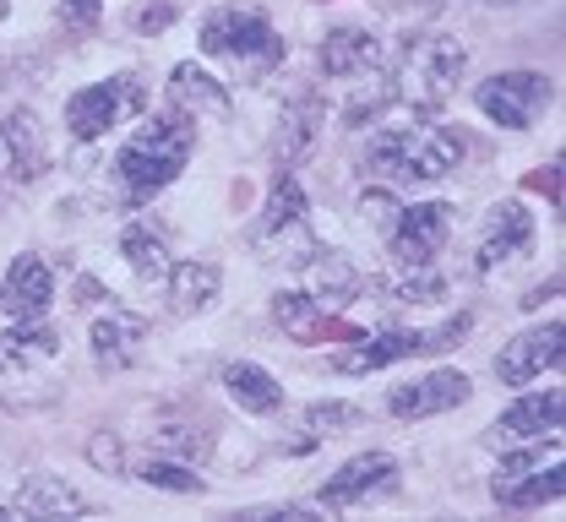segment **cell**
Masks as SVG:
<instances>
[{"label": "cell", "instance_id": "cb8c5ba5", "mask_svg": "<svg viewBox=\"0 0 566 522\" xmlns=\"http://www.w3.org/2000/svg\"><path fill=\"white\" fill-rule=\"evenodd\" d=\"M164 289H169V305H175V316H197V310H208L218 289H223V273H218V262H169V273H164Z\"/></svg>", "mask_w": 566, "mask_h": 522}, {"label": "cell", "instance_id": "e0dca14e", "mask_svg": "<svg viewBox=\"0 0 566 522\" xmlns=\"http://www.w3.org/2000/svg\"><path fill=\"white\" fill-rule=\"evenodd\" d=\"M169 104H175L180 115H191L197 126H202V120H229V115H234L229 87H223L212 72H202L197 61H180V66L169 72Z\"/></svg>", "mask_w": 566, "mask_h": 522}, {"label": "cell", "instance_id": "74e56055", "mask_svg": "<svg viewBox=\"0 0 566 522\" xmlns=\"http://www.w3.org/2000/svg\"><path fill=\"white\" fill-rule=\"evenodd\" d=\"M6 17H11V0H0V22H6Z\"/></svg>", "mask_w": 566, "mask_h": 522}, {"label": "cell", "instance_id": "d6986e66", "mask_svg": "<svg viewBox=\"0 0 566 522\" xmlns=\"http://www.w3.org/2000/svg\"><path fill=\"white\" fill-rule=\"evenodd\" d=\"M300 267H305V295L316 299L322 310H344V305H354L359 289H365L359 267H354L344 251H322V245H316Z\"/></svg>", "mask_w": 566, "mask_h": 522}, {"label": "cell", "instance_id": "7402d4cb", "mask_svg": "<svg viewBox=\"0 0 566 522\" xmlns=\"http://www.w3.org/2000/svg\"><path fill=\"white\" fill-rule=\"evenodd\" d=\"M223 392H229V403L240 408V414H256V419H273L283 408V386L273 371H262V365H251V360H234V365H223Z\"/></svg>", "mask_w": 566, "mask_h": 522}, {"label": "cell", "instance_id": "f1b7e54d", "mask_svg": "<svg viewBox=\"0 0 566 522\" xmlns=\"http://www.w3.org/2000/svg\"><path fill=\"white\" fill-rule=\"evenodd\" d=\"M137 479L153 484V490H169V496H202L208 490V479L191 462H180V457H142Z\"/></svg>", "mask_w": 566, "mask_h": 522}, {"label": "cell", "instance_id": "d4e9b609", "mask_svg": "<svg viewBox=\"0 0 566 522\" xmlns=\"http://www.w3.org/2000/svg\"><path fill=\"white\" fill-rule=\"evenodd\" d=\"M322 126H327V109H322V98H316V93H300V98H289V104H283V120H279L283 169H289V163H300L305 152L316 148Z\"/></svg>", "mask_w": 566, "mask_h": 522}, {"label": "cell", "instance_id": "484cf974", "mask_svg": "<svg viewBox=\"0 0 566 522\" xmlns=\"http://www.w3.org/2000/svg\"><path fill=\"white\" fill-rule=\"evenodd\" d=\"M0 343H6L0 354H6L11 365H44V360L61 354V332H55L44 316H17V321L6 327Z\"/></svg>", "mask_w": 566, "mask_h": 522}, {"label": "cell", "instance_id": "836d02e7", "mask_svg": "<svg viewBox=\"0 0 566 522\" xmlns=\"http://www.w3.org/2000/svg\"><path fill=\"white\" fill-rule=\"evenodd\" d=\"M87 462H93V468H104V473H126V447H120V436L98 430V436L87 441Z\"/></svg>", "mask_w": 566, "mask_h": 522}, {"label": "cell", "instance_id": "4dcf8cb0", "mask_svg": "<svg viewBox=\"0 0 566 522\" xmlns=\"http://www.w3.org/2000/svg\"><path fill=\"white\" fill-rule=\"evenodd\" d=\"M398 207H403V202H398L392 191H381V185L359 196V213H365V224L376 228L381 239H387V234H392V224H398Z\"/></svg>", "mask_w": 566, "mask_h": 522}, {"label": "cell", "instance_id": "277c9868", "mask_svg": "<svg viewBox=\"0 0 566 522\" xmlns=\"http://www.w3.org/2000/svg\"><path fill=\"white\" fill-rule=\"evenodd\" d=\"M202 50L218 61H234L251 82H268L289 55V44L273 33V22L262 11H240V6H218L202 17Z\"/></svg>", "mask_w": 566, "mask_h": 522}, {"label": "cell", "instance_id": "f546056e", "mask_svg": "<svg viewBox=\"0 0 566 522\" xmlns=\"http://www.w3.org/2000/svg\"><path fill=\"white\" fill-rule=\"evenodd\" d=\"M365 419V408L359 403H344V397H327V403H311L305 408V441H300V451L311 447V441H327V436H344V430H354Z\"/></svg>", "mask_w": 566, "mask_h": 522}, {"label": "cell", "instance_id": "30bf717a", "mask_svg": "<svg viewBox=\"0 0 566 522\" xmlns=\"http://www.w3.org/2000/svg\"><path fill=\"white\" fill-rule=\"evenodd\" d=\"M392 490H398V457H387V451H359V457H349L338 473H327L316 507H322V512H349L359 501L392 496Z\"/></svg>", "mask_w": 566, "mask_h": 522}, {"label": "cell", "instance_id": "5bb4252c", "mask_svg": "<svg viewBox=\"0 0 566 522\" xmlns=\"http://www.w3.org/2000/svg\"><path fill=\"white\" fill-rule=\"evenodd\" d=\"M534 245V213L506 196L485 213V228H480V245H474V273H495L501 262H517L523 251Z\"/></svg>", "mask_w": 566, "mask_h": 522}, {"label": "cell", "instance_id": "7a4b0ae2", "mask_svg": "<svg viewBox=\"0 0 566 522\" xmlns=\"http://www.w3.org/2000/svg\"><path fill=\"white\" fill-rule=\"evenodd\" d=\"M463 72H469V50L452 33H420L415 28L398 44V61H392L387 87H392V104H403L415 115H436L452 98V87H458Z\"/></svg>", "mask_w": 566, "mask_h": 522}, {"label": "cell", "instance_id": "ffe728a7", "mask_svg": "<svg viewBox=\"0 0 566 522\" xmlns=\"http://www.w3.org/2000/svg\"><path fill=\"white\" fill-rule=\"evenodd\" d=\"M55 299V273L44 256H17L0 278V310L17 321V316H44Z\"/></svg>", "mask_w": 566, "mask_h": 522}, {"label": "cell", "instance_id": "6da1fadb", "mask_svg": "<svg viewBox=\"0 0 566 522\" xmlns=\"http://www.w3.org/2000/svg\"><path fill=\"white\" fill-rule=\"evenodd\" d=\"M191 152H197V120L169 104V109L147 115L137 131L120 142L109 174H115L120 196H126L132 207H142V202H153L158 191H169V185L186 174Z\"/></svg>", "mask_w": 566, "mask_h": 522}, {"label": "cell", "instance_id": "d590c367", "mask_svg": "<svg viewBox=\"0 0 566 522\" xmlns=\"http://www.w3.org/2000/svg\"><path fill=\"white\" fill-rule=\"evenodd\" d=\"M132 28H137L142 39H153V33L175 28V6H169V0H158V6H142L137 17H132Z\"/></svg>", "mask_w": 566, "mask_h": 522}, {"label": "cell", "instance_id": "3957f363", "mask_svg": "<svg viewBox=\"0 0 566 522\" xmlns=\"http://www.w3.org/2000/svg\"><path fill=\"white\" fill-rule=\"evenodd\" d=\"M463 163V142L447 126H387L381 137H370L365 169L398 180V185H436Z\"/></svg>", "mask_w": 566, "mask_h": 522}, {"label": "cell", "instance_id": "f35d334b", "mask_svg": "<svg viewBox=\"0 0 566 522\" xmlns=\"http://www.w3.org/2000/svg\"><path fill=\"white\" fill-rule=\"evenodd\" d=\"M480 6H506V0H480Z\"/></svg>", "mask_w": 566, "mask_h": 522}, {"label": "cell", "instance_id": "1f68e13d", "mask_svg": "<svg viewBox=\"0 0 566 522\" xmlns=\"http://www.w3.org/2000/svg\"><path fill=\"white\" fill-rule=\"evenodd\" d=\"M387 104H392V87H387V82H381V87H370V93H354L349 104H344V126L359 131V126H365V120H376Z\"/></svg>", "mask_w": 566, "mask_h": 522}, {"label": "cell", "instance_id": "2e32d148", "mask_svg": "<svg viewBox=\"0 0 566 522\" xmlns=\"http://www.w3.org/2000/svg\"><path fill=\"white\" fill-rule=\"evenodd\" d=\"M6 518H33V522H44V518H93V507L71 490L66 479H55V473H33V479H22L17 496L0 507V522Z\"/></svg>", "mask_w": 566, "mask_h": 522}, {"label": "cell", "instance_id": "8992f818", "mask_svg": "<svg viewBox=\"0 0 566 522\" xmlns=\"http://www.w3.org/2000/svg\"><path fill=\"white\" fill-rule=\"evenodd\" d=\"M251 251H256L262 262H294V267L316 251L311 224H305V191H300V180H294L289 169H279L273 185H268L262 219L251 224Z\"/></svg>", "mask_w": 566, "mask_h": 522}, {"label": "cell", "instance_id": "9a60e30c", "mask_svg": "<svg viewBox=\"0 0 566 522\" xmlns=\"http://www.w3.org/2000/svg\"><path fill=\"white\" fill-rule=\"evenodd\" d=\"M147 332H153L147 316L126 310V305H109L104 316H93V327H87V349H93L98 371H126V365H137Z\"/></svg>", "mask_w": 566, "mask_h": 522}, {"label": "cell", "instance_id": "9c48e42d", "mask_svg": "<svg viewBox=\"0 0 566 522\" xmlns=\"http://www.w3.org/2000/svg\"><path fill=\"white\" fill-rule=\"evenodd\" d=\"M447 234H452V207L447 202H415V207H398V224L381 245H387L392 267H436Z\"/></svg>", "mask_w": 566, "mask_h": 522}, {"label": "cell", "instance_id": "44dd1931", "mask_svg": "<svg viewBox=\"0 0 566 522\" xmlns=\"http://www.w3.org/2000/svg\"><path fill=\"white\" fill-rule=\"evenodd\" d=\"M316 66H322V76H333V82H354V76L381 66V44L365 28H333L322 39V50H316Z\"/></svg>", "mask_w": 566, "mask_h": 522}, {"label": "cell", "instance_id": "ab89813d", "mask_svg": "<svg viewBox=\"0 0 566 522\" xmlns=\"http://www.w3.org/2000/svg\"><path fill=\"white\" fill-rule=\"evenodd\" d=\"M0 365H6V354H0Z\"/></svg>", "mask_w": 566, "mask_h": 522}, {"label": "cell", "instance_id": "4fadbf2b", "mask_svg": "<svg viewBox=\"0 0 566 522\" xmlns=\"http://www.w3.org/2000/svg\"><path fill=\"white\" fill-rule=\"evenodd\" d=\"M50 169V148L33 109H11L0 120V185H33Z\"/></svg>", "mask_w": 566, "mask_h": 522}, {"label": "cell", "instance_id": "83f0119b", "mask_svg": "<svg viewBox=\"0 0 566 522\" xmlns=\"http://www.w3.org/2000/svg\"><path fill=\"white\" fill-rule=\"evenodd\" d=\"M120 256H126V267H132L137 278H147V284H164V273H169V251H164V239L147 224L120 228Z\"/></svg>", "mask_w": 566, "mask_h": 522}, {"label": "cell", "instance_id": "8fae6325", "mask_svg": "<svg viewBox=\"0 0 566 522\" xmlns=\"http://www.w3.org/2000/svg\"><path fill=\"white\" fill-rule=\"evenodd\" d=\"M562 321L551 316V321H539V327H528V332H517L512 343H501V354H495V381L501 386H528V381H539L545 371H562Z\"/></svg>", "mask_w": 566, "mask_h": 522}, {"label": "cell", "instance_id": "8d00e7d4", "mask_svg": "<svg viewBox=\"0 0 566 522\" xmlns=\"http://www.w3.org/2000/svg\"><path fill=\"white\" fill-rule=\"evenodd\" d=\"M392 6H403V11H436L441 0H392Z\"/></svg>", "mask_w": 566, "mask_h": 522}, {"label": "cell", "instance_id": "5b68a950", "mask_svg": "<svg viewBox=\"0 0 566 522\" xmlns=\"http://www.w3.org/2000/svg\"><path fill=\"white\" fill-rule=\"evenodd\" d=\"M469 327H474V316L458 310V316H447L441 327H424V332H376V338H354L349 349L333 354V371L338 375H370V371L398 365V360H415V354H447V349H458V343L469 338Z\"/></svg>", "mask_w": 566, "mask_h": 522}, {"label": "cell", "instance_id": "ba28073f", "mask_svg": "<svg viewBox=\"0 0 566 522\" xmlns=\"http://www.w3.org/2000/svg\"><path fill=\"white\" fill-rule=\"evenodd\" d=\"M474 104L501 131H528L556 104V82L545 72H495L474 87Z\"/></svg>", "mask_w": 566, "mask_h": 522}, {"label": "cell", "instance_id": "7c38bea8", "mask_svg": "<svg viewBox=\"0 0 566 522\" xmlns=\"http://www.w3.org/2000/svg\"><path fill=\"white\" fill-rule=\"evenodd\" d=\"M474 397V381L463 371H430V375H415L403 386L387 392V414L398 419H436V414H452Z\"/></svg>", "mask_w": 566, "mask_h": 522}, {"label": "cell", "instance_id": "ac0fdd59", "mask_svg": "<svg viewBox=\"0 0 566 522\" xmlns=\"http://www.w3.org/2000/svg\"><path fill=\"white\" fill-rule=\"evenodd\" d=\"M562 414L566 397L551 386V392H523L517 403L501 408L495 419V441H539V436H562Z\"/></svg>", "mask_w": 566, "mask_h": 522}, {"label": "cell", "instance_id": "4316f807", "mask_svg": "<svg viewBox=\"0 0 566 522\" xmlns=\"http://www.w3.org/2000/svg\"><path fill=\"white\" fill-rule=\"evenodd\" d=\"M273 316H279V327L294 343H322V338H327V310L305 295V289H279V295H273Z\"/></svg>", "mask_w": 566, "mask_h": 522}, {"label": "cell", "instance_id": "603a6c76", "mask_svg": "<svg viewBox=\"0 0 566 522\" xmlns=\"http://www.w3.org/2000/svg\"><path fill=\"white\" fill-rule=\"evenodd\" d=\"M566 479H562V457L556 462H545V468H523V473H495L491 496L501 507H512V512H534V507H551V501H562Z\"/></svg>", "mask_w": 566, "mask_h": 522}, {"label": "cell", "instance_id": "e575fe53", "mask_svg": "<svg viewBox=\"0 0 566 522\" xmlns=\"http://www.w3.org/2000/svg\"><path fill=\"white\" fill-rule=\"evenodd\" d=\"M153 441H158V447H164V451H180V457H197V451H202V430L191 436L186 425H158V430H153Z\"/></svg>", "mask_w": 566, "mask_h": 522}, {"label": "cell", "instance_id": "52a82bcc", "mask_svg": "<svg viewBox=\"0 0 566 522\" xmlns=\"http://www.w3.org/2000/svg\"><path fill=\"white\" fill-rule=\"evenodd\" d=\"M147 109V82L137 72L104 76V82H87L66 98V131L76 142H98L109 137L120 120H132Z\"/></svg>", "mask_w": 566, "mask_h": 522}, {"label": "cell", "instance_id": "d6a6232c", "mask_svg": "<svg viewBox=\"0 0 566 522\" xmlns=\"http://www.w3.org/2000/svg\"><path fill=\"white\" fill-rule=\"evenodd\" d=\"M98 17H104V0H61V28L76 33V39H93Z\"/></svg>", "mask_w": 566, "mask_h": 522}]
</instances>
